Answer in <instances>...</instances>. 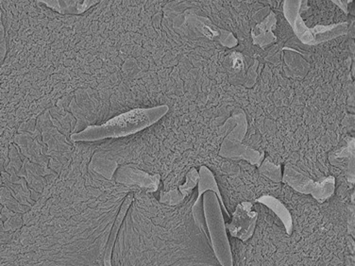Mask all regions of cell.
<instances>
[{"label": "cell", "mask_w": 355, "mask_h": 266, "mask_svg": "<svg viewBox=\"0 0 355 266\" xmlns=\"http://www.w3.org/2000/svg\"><path fill=\"white\" fill-rule=\"evenodd\" d=\"M113 179L116 184L125 185L132 189H142L151 194L160 189V175L148 173L132 164L119 166Z\"/></svg>", "instance_id": "cell-3"}, {"label": "cell", "mask_w": 355, "mask_h": 266, "mask_svg": "<svg viewBox=\"0 0 355 266\" xmlns=\"http://www.w3.org/2000/svg\"><path fill=\"white\" fill-rule=\"evenodd\" d=\"M168 107L150 109H133L121 116L110 119L103 125L88 127L82 132L71 136L74 142H95V141L117 139L140 132L157 122L168 112Z\"/></svg>", "instance_id": "cell-2"}, {"label": "cell", "mask_w": 355, "mask_h": 266, "mask_svg": "<svg viewBox=\"0 0 355 266\" xmlns=\"http://www.w3.org/2000/svg\"><path fill=\"white\" fill-rule=\"evenodd\" d=\"M195 193L169 206L137 189L111 253L112 266H221L205 224L196 220Z\"/></svg>", "instance_id": "cell-1"}]
</instances>
